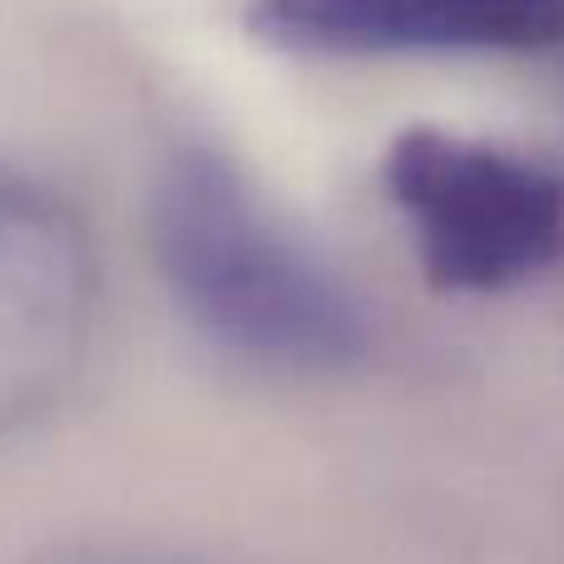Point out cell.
I'll use <instances>...</instances> for the list:
<instances>
[{
    "label": "cell",
    "instance_id": "1",
    "mask_svg": "<svg viewBox=\"0 0 564 564\" xmlns=\"http://www.w3.org/2000/svg\"><path fill=\"white\" fill-rule=\"evenodd\" d=\"M149 238L184 317L234 357L278 371H347L367 357L361 297L218 149H178L159 169Z\"/></svg>",
    "mask_w": 564,
    "mask_h": 564
},
{
    "label": "cell",
    "instance_id": "2",
    "mask_svg": "<svg viewBox=\"0 0 564 564\" xmlns=\"http://www.w3.org/2000/svg\"><path fill=\"white\" fill-rule=\"evenodd\" d=\"M381 188L436 292L496 297L564 258V178L516 149L401 129L381 159Z\"/></svg>",
    "mask_w": 564,
    "mask_h": 564
},
{
    "label": "cell",
    "instance_id": "3",
    "mask_svg": "<svg viewBox=\"0 0 564 564\" xmlns=\"http://www.w3.org/2000/svg\"><path fill=\"white\" fill-rule=\"evenodd\" d=\"M99 312L89 228L59 194L0 174V436L79 381Z\"/></svg>",
    "mask_w": 564,
    "mask_h": 564
},
{
    "label": "cell",
    "instance_id": "4",
    "mask_svg": "<svg viewBox=\"0 0 564 564\" xmlns=\"http://www.w3.org/2000/svg\"><path fill=\"white\" fill-rule=\"evenodd\" d=\"M248 30L288 55H560L564 0H253Z\"/></svg>",
    "mask_w": 564,
    "mask_h": 564
}]
</instances>
